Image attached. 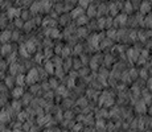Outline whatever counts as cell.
<instances>
[{
  "label": "cell",
  "instance_id": "cell-2",
  "mask_svg": "<svg viewBox=\"0 0 152 132\" xmlns=\"http://www.w3.org/2000/svg\"><path fill=\"white\" fill-rule=\"evenodd\" d=\"M12 32L13 31H10V29H4L1 31V34H0V44H10L12 41Z\"/></svg>",
  "mask_w": 152,
  "mask_h": 132
},
{
  "label": "cell",
  "instance_id": "cell-19",
  "mask_svg": "<svg viewBox=\"0 0 152 132\" xmlns=\"http://www.w3.org/2000/svg\"><path fill=\"white\" fill-rule=\"evenodd\" d=\"M8 69V63L4 58H0V73H4Z\"/></svg>",
  "mask_w": 152,
  "mask_h": 132
},
{
  "label": "cell",
  "instance_id": "cell-24",
  "mask_svg": "<svg viewBox=\"0 0 152 132\" xmlns=\"http://www.w3.org/2000/svg\"><path fill=\"white\" fill-rule=\"evenodd\" d=\"M83 50V48H82V45L81 44H78V45H75V48H74V52H75V54H81V52Z\"/></svg>",
  "mask_w": 152,
  "mask_h": 132
},
{
  "label": "cell",
  "instance_id": "cell-5",
  "mask_svg": "<svg viewBox=\"0 0 152 132\" xmlns=\"http://www.w3.org/2000/svg\"><path fill=\"white\" fill-rule=\"evenodd\" d=\"M34 99V95H32L29 91H25V94L23 95V98L20 99V101L23 102V104H24V107H28L29 104L32 103V101Z\"/></svg>",
  "mask_w": 152,
  "mask_h": 132
},
{
  "label": "cell",
  "instance_id": "cell-21",
  "mask_svg": "<svg viewBox=\"0 0 152 132\" xmlns=\"http://www.w3.org/2000/svg\"><path fill=\"white\" fill-rule=\"evenodd\" d=\"M64 71H65V70H64L62 67H56V70H54V74H56V77H57V78L62 77V75H64Z\"/></svg>",
  "mask_w": 152,
  "mask_h": 132
},
{
  "label": "cell",
  "instance_id": "cell-1",
  "mask_svg": "<svg viewBox=\"0 0 152 132\" xmlns=\"http://www.w3.org/2000/svg\"><path fill=\"white\" fill-rule=\"evenodd\" d=\"M39 81H40V74H39V70H37V66L31 69L25 74V83H27V86H32V85L39 83Z\"/></svg>",
  "mask_w": 152,
  "mask_h": 132
},
{
  "label": "cell",
  "instance_id": "cell-11",
  "mask_svg": "<svg viewBox=\"0 0 152 132\" xmlns=\"http://www.w3.org/2000/svg\"><path fill=\"white\" fill-rule=\"evenodd\" d=\"M16 86H20V87L27 86V83H25V74H19L16 77Z\"/></svg>",
  "mask_w": 152,
  "mask_h": 132
},
{
  "label": "cell",
  "instance_id": "cell-25",
  "mask_svg": "<svg viewBox=\"0 0 152 132\" xmlns=\"http://www.w3.org/2000/svg\"><path fill=\"white\" fill-rule=\"evenodd\" d=\"M115 34H116V31H115V29H110L109 33H107V37H109V39H111V37L115 36Z\"/></svg>",
  "mask_w": 152,
  "mask_h": 132
},
{
  "label": "cell",
  "instance_id": "cell-14",
  "mask_svg": "<svg viewBox=\"0 0 152 132\" xmlns=\"http://www.w3.org/2000/svg\"><path fill=\"white\" fill-rule=\"evenodd\" d=\"M49 85H50V89H58V78L57 77H49L48 79Z\"/></svg>",
  "mask_w": 152,
  "mask_h": 132
},
{
  "label": "cell",
  "instance_id": "cell-4",
  "mask_svg": "<svg viewBox=\"0 0 152 132\" xmlns=\"http://www.w3.org/2000/svg\"><path fill=\"white\" fill-rule=\"evenodd\" d=\"M4 85L8 87L10 90H12L15 89V85H16V77H13V75H11V74H7V77L4 78Z\"/></svg>",
  "mask_w": 152,
  "mask_h": 132
},
{
  "label": "cell",
  "instance_id": "cell-7",
  "mask_svg": "<svg viewBox=\"0 0 152 132\" xmlns=\"http://www.w3.org/2000/svg\"><path fill=\"white\" fill-rule=\"evenodd\" d=\"M83 13H85V9L83 8H81V7H75L74 9L70 12V16H72V19H78V17H81V16H83Z\"/></svg>",
  "mask_w": 152,
  "mask_h": 132
},
{
  "label": "cell",
  "instance_id": "cell-10",
  "mask_svg": "<svg viewBox=\"0 0 152 132\" xmlns=\"http://www.w3.org/2000/svg\"><path fill=\"white\" fill-rule=\"evenodd\" d=\"M44 69L46 70V73L48 74H54V65L52 63V61L50 60H46L45 61V65H44Z\"/></svg>",
  "mask_w": 152,
  "mask_h": 132
},
{
  "label": "cell",
  "instance_id": "cell-9",
  "mask_svg": "<svg viewBox=\"0 0 152 132\" xmlns=\"http://www.w3.org/2000/svg\"><path fill=\"white\" fill-rule=\"evenodd\" d=\"M86 11H87V12H86L87 17H93V16H97V15H98V8L95 7L94 4H90L89 8H87Z\"/></svg>",
  "mask_w": 152,
  "mask_h": 132
},
{
  "label": "cell",
  "instance_id": "cell-15",
  "mask_svg": "<svg viewBox=\"0 0 152 132\" xmlns=\"http://www.w3.org/2000/svg\"><path fill=\"white\" fill-rule=\"evenodd\" d=\"M73 67H74L75 70H78V71L82 69L83 63H82V61H81V58H75V60H73Z\"/></svg>",
  "mask_w": 152,
  "mask_h": 132
},
{
  "label": "cell",
  "instance_id": "cell-3",
  "mask_svg": "<svg viewBox=\"0 0 152 132\" xmlns=\"http://www.w3.org/2000/svg\"><path fill=\"white\" fill-rule=\"evenodd\" d=\"M24 94H25V89H24V87L16 86V87H15V89L11 90V95H12V98H13V99H16V101H19V99H21Z\"/></svg>",
  "mask_w": 152,
  "mask_h": 132
},
{
  "label": "cell",
  "instance_id": "cell-17",
  "mask_svg": "<svg viewBox=\"0 0 152 132\" xmlns=\"http://www.w3.org/2000/svg\"><path fill=\"white\" fill-rule=\"evenodd\" d=\"M45 58V55H44V53L42 52H37L36 54H34V57H33V61H34V63H41V61Z\"/></svg>",
  "mask_w": 152,
  "mask_h": 132
},
{
  "label": "cell",
  "instance_id": "cell-13",
  "mask_svg": "<svg viewBox=\"0 0 152 132\" xmlns=\"http://www.w3.org/2000/svg\"><path fill=\"white\" fill-rule=\"evenodd\" d=\"M20 17H21L24 21H28V20H31L33 16H32V13H31V11L29 9H23L21 8V16Z\"/></svg>",
  "mask_w": 152,
  "mask_h": 132
},
{
  "label": "cell",
  "instance_id": "cell-26",
  "mask_svg": "<svg viewBox=\"0 0 152 132\" xmlns=\"http://www.w3.org/2000/svg\"><path fill=\"white\" fill-rule=\"evenodd\" d=\"M52 132H61L60 128H54V130H52Z\"/></svg>",
  "mask_w": 152,
  "mask_h": 132
},
{
  "label": "cell",
  "instance_id": "cell-28",
  "mask_svg": "<svg viewBox=\"0 0 152 132\" xmlns=\"http://www.w3.org/2000/svg\"><path fill=\"white\" fill-rule=\"evenodd\" d=\"M0 12H1V11H0Z\"/></svg>",
  "mask_w": 152,
  "mask_h": 132
},
{
  "label": "cell",
  "instance_id": "cell-8",
  "mask_svg": "<svg viewBox=\"0 0 152 132\" xmlns=\"http://www.w3.org/2000/svg\"><path fill=\"white\" fill-rule=\"evenodd\" d=\"M28 91L32 94V95H40V91H41V83H36V85H32V86H29Z\"/></svg>",
  "mask_w": 152,
  "mask_h": 132
},
{
  "label": "cell",
  "instance_id": "cell-20",
  "mask_svg": "<svg viewBox=\"0 0 152 132\" xmlns=\"http://www.w3.org/2000/svg\"><path fill=\"white\" fill-rule=\"evenodd\" d=\"M87 32H89V31H87V28H85V26H80V28H78L77 29V34H78V36H82V37H85V36H87Z\"/></svg>",
  "mask_w": 152,
  "mask_h": 132
},
{
  "label": "cell",
  "instance_id": "cell-12",
  "mask_svg": "<svg viewBox=\"0 0 152 132\" xmlns=\"http://www.w3.org/2000/svg\"><path fill=\"white\" fill-rule=\"evenodd\" d=\"M12 23H13L15 28H16V29H21V31H23V28H24V24H25V21L21 19V17H17V19H15Z\"/></svg>",
  "mask_w": 152,
  "mask_h": 132
},
{
  "label": "cell",
  "instance_id": "cell-23",
  "mask_svg": "<svg viewBox=\"0 0 152 132\" xmlns=\"http://www.w3.org/2000/svg\"><path fill=\"white\" fill-rule=\"evenodd\" d=\"M77 106H80V107H86V106H87V101L85 98H81L80 101L77 102Z\"/></svg>",
  "mask_w": 152,
  "mask_h": 132
},
{
  "label": "cell",
  "instance_id": "cell-22",
  "mask_svg": "<svg viewBox=\"0 0 152 132\" xmlns=\"http://www.w3.org/2000/svg\"><path fill=\"white\" fill-rule=\"evenodd\" d=\"M90 71V69H89V67H82V69H81L80 70V71H78V73H80V75H81V77H86V75H87V73H89Z\"/></svg>",
  "mask_w": 152,
  "mask_h": 132
},
{
  "label": "cell",
  "instance_id": "cell-18",
  "mask_svg": "<svg viewBox=\"0 0 152 132\" xmlns=\"http://www.w3.org/2000/svg\"><path fill=\"white\" fill-rule=\"evenodd\" d=\"M107 12H109V8H107L106 4H101V5H99V8H98V15H99V16H103L104 17V15H106Z\"/></svg>",
  "mask_w": 152,
  "mask_h": 132
},
{
  "label": "cell",
  "instance_id": "cell-16",
  "mask_svg": "<svg viewBox=\"0 0 152 132\" xmlns=\"http://www.w3.org/2000/svg\"><path fill=\"white\" fill-rule=\"evenodd\" d=\"M86 24H89V17H87V16H85V15H83V16H81V17H78V19H77V25L85 26Z\"/></svg>",
  "mask_w": 152,
  "mask_h": 132
},
{
  "label": "cell",
  "instance_id": "cell-27",
  "mask_svg": "<svg viewBox=\"0 0 152 132\" xmlns=\"http://www.w3.org/2000/svg\"><path fill=\"white\" fill-rule=\"evenodd\" d=\"M0 34H1V29H0Z\"/></svg>",
  "mask_w": 152,
  "mask_h": 132
},
{
  "label": "cell",
  "instance_id": "cell-6",
  "mask_svg": "<svg viewBox=\"0 0 152 132\" xmlns=\"http://www.w3.org/2000/svg\"><path fill=\"white\" fill-rule=\"evenodd\" d=\"M70 20H72V16H70V13H62L60 17H58V24L64 25V26H68Z\"/></svg>",
  "mask_w": 152,
  "mask_h": 132
}]
</instances>
